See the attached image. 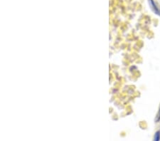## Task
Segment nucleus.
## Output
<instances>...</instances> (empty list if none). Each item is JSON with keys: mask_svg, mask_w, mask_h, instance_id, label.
Returning <instances> with one entry per match:
<instances>
[{"mask_svg": "<svg viewBox=\"0 0 160 141\" xmlns=\"http://www.w3.org/2000/svg\"><path fill=\"white\" fill-rule=\"evenodd\" d=\"M148 1H149V6H150L152 11H154V13L160 16V9L157 7V5L156 3L155 2V1H154V0H148Z\"/></svg>", "mask_w": 160, "mask_h": 141, "instance_id": "nucleus-1", "label": "nucleus"}, {"mask_svg": "<svg viewBox=\"0 0 160 141\" xmlns=\"http://www.w3.org/2000/svg\"><path fill=\"white\" fill-rule=\"evenodd\" d=\"M154 141H160V130H158L155 133L154 136Z\"/></svg>", "mask_w": 160, "mask_h": 141, "instance_id": "nucleus-2", "label": "nucleus"}, {"mask_svg": "<svg viewBox=\"0 0 160 141\" xmlns=\"http://www.w3.org/2000/svg\"><path fill=\"white\" fill-rule=\"evenodd\" d=\"M155 121L156 123H158L160 121V106H159V111H158V112H157V114L156 117H155Z\"/></svg>", "mask_w": 160, "mask_h": 141, "instance_id": "nucleus-3", "label": "nucleus"}]
</instances>
